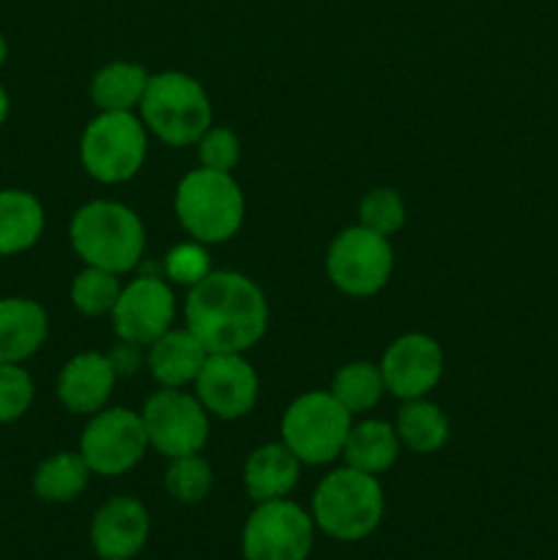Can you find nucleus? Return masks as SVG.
<instances>
[{
    "label": "nucleus",
    "instance_id": "f257e3e1",
    "mask_svg": "<svg viewBox=\"0 0 558 560\" xmlns=\"http://www.w3.org/2000/svg\"><path fill=\"white\" fill-rule=\"evenodd\" d=\"M186 328L208 353H244L268 323L266 295L235 271H211L186 295Z\"/></svg>",
    "mask_w": 558,
    "mask_h": 560
},
{
    "label": "nucleus",
    "instance_id": "f03ea898",
    "mask_svg": "<svg viewBox=\"0 0 558 560\" xmlns=\"http://www.w3.org/2000/svg\"><path fill=\"white\" fill-rule=\"evenodd\" d=\"M69 238L77 255L93 268L124 273L140 262L146 228L131 208L113 200H93L71 217Z\"/></svg>",
    "mask_w": 558,
    "mask_h": 560
},
{
    "label": "nucleus",
    "instance_id": "7ed1b4c3",
    "mask_svg": "<svg viewBox=\"0 0 558 560\" xmlns=\"http://www.w3.org/2000/svg\"><path fill=\"white\" fill-rule=\"evenodd\" d=\"M312 520L337 541L367 539L383 520L381 481L350 465L332 470L312 495Z\"/></svg>",
    "mask_w": 558,
    "mask_h": 560
},
{
    "label": "nucleus",
    "instance_id": "20e7f679",
    "mask_svg": "<svg viewBox=\"0 0 558 560\" xmlns=\"http://www.w3.org/2000/svg\"><path fill=\"white\" fill-rule=\"evenodd\" d=\"M142 124L162 142L191 145L211 129V102L195 77L184 71H162L148 80L140 102Z\"/></svg>",
    "mask_w": 558,
    "mask_h": 560
},
{
    "label": "nucleus",
    "instance_id": "39448f33",
    "mask_svg": "<svg viewBox=\"0 0 558 560\" xmlns=\"http://www.w3.org/2000/svg\"><path fill=\"white\" fill-rule=\"evenodd\" d=\"M175 213L195 241L222 244L241 230L244 195L230 173L208 167L191 170L175 191Z\"/></svg>",
    "mask_w": 558,
    "mask_h": 560
},
{
    "label": "nucleus",
    "instance_id": "423d86ee",
    "mask_svg": "<svg viewBox=\"0 0 558 560\" xmlns=\"http://www.w3.org/2000/svg\"><path fill=\"white\" fill-rule=\"evenodd\" d=\"M350 427V413L332 392H310L284 410L282 443L301 465H326L342 454Z\"/></svg>",
    "mask_w": 558,
    "mask_h": 560
},
{
    "label": "nucleus",
    "instance_id": "0eeeda50",
    "mask_svg": "<svg viewBox=\"0 0 558 560\" xmlns=\"http://www.w3.org/2000/svg\"><path fill=\"white\" fill-rule=\"evenodd\" d=\"M146 126L131 113H102L82 131V167L102 184H124L135 178L146 162Z\"/></svg>",
    "mask_w": 558,
    "mask_h": 560
},
{
    "label": "nucleus",
    "instance_id": "6e6552de",
    "mask_svg": "<svg viewBox=\"0 0 558 560\" xmlns=\"http://www.w3.org/2000/svg\"><path fill=\"white\" fill-rule=\"evenodd\" d=\"M315 541V520L288 498L257 503L241 534L244 560H306Z\"/></svg>",
    "mask_w": 558,
    "mask_h": 560
},
{
    "label": "nucleus",
    "instance_id": "1a4fd4ad",
    "mask_svg": "<svg viewBox=\"0 0 558 560\" xmlns=\"http://www.w3.org/2000/svg\"><path fill=\"white\" fill-rule=\"evenodd\" d=\"M394 255L386 235L367 228H348L334 238L328 249V277L342 293L364 299L375 295L392 277Z\"/></svg>",
    "mask_w": 558,
    "mask_h": 560
},
{
    "label": "nucleus",
    "instance_id": "9d476101",
    "mask_svg": "<svg viewBox=\"0 0 558 560\" xmlns=\"http://www.w3.org/2000/svg\"><path fill=\"white\" fill-rule=\"evenodd\" d=\"M142 424H146L148 443L164 457H186L200 454L208 443V410L200 399L178 392V388H162L148 397L142 408Z\"/></svg>",
    "mask_w": 558,
    "mask_h": 560
},
{
    "label": "nucleus",
    "instance_id": "9b49d317",
    "mask_svg": "<svg viewBox=\"0 0 558 560\" xmlns=\"http://www.w3.org/2000/svg\"><path fill=\"white\" fill-rule=\"evenodd\" d=\"M148 448V432L140 413L109 408L93 413L80 438V454L91 474L120 476L135 468Z\"/></svg>",
    "mask_w": 558,
    "mask_h": 560
},
{
    "label": "nucleus",
    "instance_id": "f8f14e48",
    "mask_svg": "<svg viewBox=\"0 0 558 560\" xmlns=\"http://www.w3.org/2000/svg\"><path fill=\"white\" fill-rule=\"evenodd\" d=\"M175 315V295L170 284L159 277H140L120 290L113 310L115 334L124 342L151 345L170 331Z\"/></svg>",
    "mask_w": 558,
    "mask_h": 560
},
{
    "label": "nucleus",
    "instance_id": "ddd939ff",
    "mask_svg": "<svg viewBox=\"0 0 558 560\" xmlns=\"http://www.w3.org/2000/svg\"><path fill=\"white\" fill-rule=\"evenodd\" d=\"M197 383V399L219 419H241L257 402V375L241 353H208Z\"/></svg>",
    "mask_w": 558,
    "mask_h": 560
},
{
    "label": "nucleus",
    "instance_id": "4468645a",
    "mask_svg": "<svg viewBox=\"0 0 558 560\" xmlns=\"http://www.w3.org/2000/svg\"><path fill=\"white\" fill-rule=\"evenodd\" d=\"M443 372V353L435 339L405 334L383 353L381 375L388 392L399 399H421L435 388Z\"/></svg>",
    "mask_w": 558,
    "mask_h": 560
},
{
    "label": "nucleus",
    "instance_id": "2eb2a0df",
    "mask_svg": "<svg viewBox=\"0 0 558 560\" xmlns=\"http://www.w3.org/2000/svg\"><path fill=\"white\" fill-rule=\"evenodd\" d=\"M151 536V517L137 498H109L91 523V545L102 560H131L142 552Z\"/></svg>",
    "mask_w": 558,
    "mask_h": 560
},
{
    "label": "nucleus",
    "instance_id": "dca6fc26",
    "mask_svg": "<svg viewBox=\"0 0 558 560\" xmlns=\"http://www.w3.org/2000/svg\"><path fill=\"white\" fill-rule=\"evenodd\" d=\"M115 386L109 355L80 353L60 370L58 399L77 416H93L104 408Z\"/></svg>",
    "mask_w": 558,
    "mask_h": 560
},
{
    "label": "nucleus",
    "instance_id": "f3484780",
    "mask_svg": "<svg viewBox=\"0 0 558 560\" xmlns=\"http://www.w3.org/2000/svg\"><path fill=\"white\" fill-rule=\"evenodd\" d=\"M47 312L31 299H0V364H22L47 339Z\"/></svg>",
    "mask_w": 558,
    "mask_h": 560
},
{
    "label": "nucleus",
    "instance_id": "a211bd4d",
    "mask_svg": "<svg viewBox=\"0 0 558 560\" xmlns=\"http://www.w3.org/2000/svg\"><path fill=\"white\" fill-rule=\"evenodd\" d=\"M301 459L284 443H266L255 448L244 465L246 495L255 503L288 498L299 485Z\"/></svg>",
    "mask_w": 558,
    "mask_h": 560
},
{
    "label": "nucleus",
    "instance_id": "6ab92c4d",
    "mask_svg": "<svg viewBox=\"0 0 558 560\" xmlns=\"http://www.w3.org/2000/svg\"><path fill=\"white\" fill-rule=\"evenodd\" d=\"M206 359L208 350L197 342L189 328H170L148 350V366L164 388H178L195 381Z\"/></svg>",
    "mask_w": 558,
    "mask_h": 560
},
{
    "label": "nucleus",
    "instance_id": "aec40b11",
    "mask_svg": "<svg viewBox=\"0 0 558 560\" xmlns=\"http://www.w3.org/2000/svg\"><path fill=\"white\" fill-rule=\"evenodd\" d=\"M44 233V208L31 191L0 189V257L27 252Z\"/></svg>",
    "mask_w": 558,
    "mask_h": 560
},
{
    "label": "nucleus",
    "instance_id": "412c9836",
    "mask_svg": "<svg viewBox=\"0 0 558 560\" xmlns=\"http://www.w3.org/2000/svg\"><path fill=\"white\" fill-rule=\"evenodd\" d=\"M399 454V438L394 427L386 421H361V424L350 427L348 441H345L342 457L350 468L364 470V474H383L397 463Z\"/></svg>",
    "mask_w": 558,
    "mask_h": 560
},
{
    "label": "nucleus",
    "instance_id": "4be33fe9",
    "mask_svg": "<svg viewBox=\"0 0 558 560\" xmlns=\"http://www.w3.org/2000/svg\"><path fill=\"white\" fill-rule=\"evenodd\" d=\"M148 71L137 63L115 60L96 71L91 82V96L102 113H131L140 107L148 88Z\"/></svg>",
    "mask_w": 558,
    "mask_h": 560
},
{
    "label": "nucleus",
    "instance_id": "5701e85b",
    "mask_svg": "<svg viewBox=\"0 0 558 560\" xmlns=\"http://www.w3.org/2000/svg\"><path fill=\"white\" fill-rule=\"evenodd\" d=\"M91 468L80 452H60L44 459L33 474V492L44 503H69L85 492Z\"/></svg>",
    "mask_w": 558,
    "mask_h": 560
},
{
    "label": "nucleus",
    "instance_id": "b1692460",
    "mask_svg": "<svg viewBox=\"0 0 558 560\" xmlns=\"http://www.w3.org/2000/svg\"><path fill=\"white\" fill-rule=\"evenodd\" d=\"M397 438L416 454H435L449 441V419L425 399H408L397 416Z\"/></svg>",
    "mask_w": 558,
    "mask_h": 560
},
{
    "label": "nucleus",
    "instance_id": "393cba45",
    "mask_svg": "<svg viewBox=\"0 0 558 560\" xmlns=\"http://www.w3.org/2000/svg\"><path fill=\"white\" fill-rule=\"evenodd\" d=\"M383 392H386V383H383L381 366H372L367 361L342 366L332 383V394L350 416L375 408Z\"/></svg>",
    "mask_w": 558,
    "mask_h": 560
},
{
    "label": "nucleus",
    "instance_id": "a878e982",
    "mask_svg": "<svg viewBox=\"0 0 558 560\" xmlns=\"http://www.w3.org/2000/svg\"><path fill=\"white\" fill-rule=\"evenodd\" d=\"M120 290L124 288L118 282V273L88 266L71 282V304L77 306V312H82L88 317L107 315V312L113 315Z\"/></svg>",
    "mask_w": 558,
    "mask_h": 560
},
{
    "label": "nucleus",
    "instance_id": "bb28decb",
    "mask_svg": "<svg viewBox=\"0 0 558 560\" xmlns=\"http://www.w3.org/2000/svg\"><path fill=\"white\" fill-rule=\"evenodd\" d=\"M213 487V470L200 454H186V457L170 459V468L164 474V490L178 503H200L206 501Z\"/></svg>",
    "mask_w": 558,
    "mask_h": 560
},
{
    "label": "nucleus",
    "instance_id": "cd10ccee",
    "mask_svg": "<svg viewBox=\"0 0 558 560\" xmlns=\"http://www.w3.org/2000/svg\"><path fill=\"white\" fill-rule=\"evenodd\" d=\"M361 228L372 230L377 235H392L397 233L405 224V206L403 197L394 189H375L361 200L359 208Z\"/></svg>",
    "mask_w": 558,
    "mask_h": 560
},
{
    "label": "nucleus",
    "instance_id": "c85d7f7f",
    "mask_svg": "<svg viewBox=\"0 0 558 560\" xmlns=\"http://www.w3.org/2000/svg\"><path fill=\"white\" fill-rule=\"evenodd\" d=\"M33 402V377L20 364H0V424L22 419Z\"/></svg>",
    "mask_w": 558,
    "mask_h": 560
},
{
    "label": "nucleus",
    "instance_id": "c756f323",
    "mask_svg": "<svg viewBox=\"0 0 558 560\" xmlns=\"http://www.w3.org/2000/svg\"><path fill=\"white\" fill-rule=\"evenodd\" d=\"M197 156H200L202 167L230 173L241 156L239 137L230 129H222V126H211V129L197 140Z\"/></svg>",
    "mask_w": 558,
    "mask_h": 560
},
{
    "label": "nucleus",
    "instance_id": "7c9ffc66",
    "mask_svg": "<svg viewBox=\"0 0 558 560\" xmlns=\"http://www.w3.org/2000/svg\"><path fill=\"white\" fill-rule=\"evenodd\" d=\"M164 268H167V277L173 282L195 288L197 282H202L211 273V260H208V252L200 244H178L164 257Z\"/></svg>",
    "mask_w": 558,
    "mask_h": 560
},
{
    "label": "nucleus",
    "instance_id": "2f4dec72",
    "mask_svg": "<svg viewBox=\"0 0 558 560\" xmlns=\"http://www.w3.org/2000/svg\"><path fill=\"white\" fill-rule=\"evenodd\" d=\"M109 361H113L115 366V375H118V372L120 375H131V372L140 366V359H137V345L124 342L113 355H109Z\"/></svg>",
    "mask_w": 558,
    "mask_h": 560
},
{
    "label": "nucleus",
    "instance_id": "473e14b6",
    "mask_svg": "<svg viewBox=\"0 0 558 560\" xmlns=\"http://www.w3.org/2000/svg\"><path fill=\"white\" fill-rule=\"evenodd\" d=\"M9 93H5V88L0 85V126L5 124V118H9Z\"/></svg>",
    "mask_w": 558,
    "mask_h": 560
},
{
    "label": "nucleus",
    "instance_id": "72a5a7b5",
    "mask_svg": "<svg viewBox=\"0 0 558 560\" xmlns=\"http://www.w3.org/2000/svg\"><path fill=\"white\" fill-rule=\"evenodd\" d=\"M5 58H9V44H5V36L0 33V66L5 63Z\"/></svg>",
    "mask_w": 558,
    "mask_h": 560
}]
</instances>
